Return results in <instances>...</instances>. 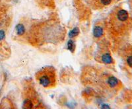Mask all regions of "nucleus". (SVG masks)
<instances>
[{"mask_svg": "<svg viewBox=\"0 0 132 109\" xmlns=\"http://www.w3.org/2000/svg\"><path fill=\"white\" fill-rule=\"evenodd\" d=\"M111 31L116 36H122L128 33L130 27L129 13L126 10L120 9L110 19Z\"/></svg>", "mask_w": 132, "mask_h": 109, "instance_id": "1", "label": "nucleus"}, {"mask_svg": "<svg viewBox=\"0 0 132 109\" xmlns=\"http://www.w3.org/2000/svg\"><path fill=\"white\" fill-rule=\"evenodd\" d=\"M36 78L42 87L54 88L57 83V76L55 69L52 67H45L36 73Z\"/></svg>", "mask_w": 132, "mask_h": 109, "instance_id": "2", "label": "nucleus"}, {"mask_svg": "<svg viewBox=\"0 0 132 109\" xmlns=\"http://www.w3.org/2000/svg\"><path fill=\"white\" fill-rule=\"evenodd\" d=\"M104 87H106L110 91H112L113 93H116L121 89L122 83L116 77L108 75L104 77Z\"/></svg>", "mask_w": 132, "mask_h": 109, "instance_id": "3", "label": "nucleus"}, {"mask_svg": "<svg viewBox=\"0 0 132 109\" xmlns=\"http://www.w3.org/2000/svg\"><path fill=\"white\" fill-rule=\"evenodd\" d=\"M123 59L126 67L132 71V46H129L123 52Z\"/></svg>", "mask_w": 132, "mask_h": 109, "instance_id": "4", "label": "nucleus"}, {"mask_svg": "<svg viewBox=\"0 0 132 109\" xmlns=\"http://www.w3.org/2000/svg\"><path fill=\"white\" fill-rule=\"evenodd\" d=\"M104 29L101 26H96L93 28V35L96 38H101L103 36Z\"/></svg>", "mask_w": 132, "mask_h": 109, "instance_id": "5", "label": "nucleus"}, {"mask_svg": "<svg viewBox=\"0 0 132 109\" xmlns=\"http://www.w3.org/2000/svg\"><path fill=\"white\" fill-rule=\"evenodd\" d=\"M102 61L106 64H111L114 63L112 57L109 53H104L102 56Z\"/></svg>", "mask_w": 132, "mask_h": 109, "instance_id": "6", "label": "nucleus"}, {"mask_svg": "<svg viewBox=\"0 0 132 109\" xmlns=\"http://www.w3.org/2000/svg\"><path fill=\"white\" fill-rule=\"evenodd\" d=\"M16 35L19 36H23L25 33V27L22 23H19L15 27Z\"/></svg>", "mask_w": 132, "mask_h": 109, "instance_id": "7", "label": "nucleus"}, {"mask_svg": "<svg viewBox=\"0 0 132 109\" xmlns=\"http://www.w3.org/2000/svg\"><path fill=\"white\" fill-rule=\"evenodd\" d=\"M79 33V29L77 27H75L72 30H71L69 33V36L70 38H74L77 36Z\"/></svg>", "mask_w": 132, "mask_h": 109, "instance_id": "8", "label": "nucleus"}, {"mask_svg": "<svg viewBox=\"0 0 132 109\" xmlns=\"http://www.w3.org/2000/svg\"><path fill=\"white\" fill-rule=\"evenodd\" d=\"M75 44L73 41L72 40H69L68 42V49L69 51H71V52H73L74 50H75Z\"/></svg>", "mask_w": 132, "mask_h": 109, "instance_id": "9", "label": "nucleus"}, {"mask_svg": "<svg viewBox=\"0 0 132 109\" xmlns=\"http://www.w3.org/2000/svg\"><path fill=\"white\" fill-rule=\"evenodd\" d=\"M112 0H99L100 3L103 6H107L112 3Z\"/></svg>", "mask_w": 132, "mask_h": 109, "instance_id": "10", "label": "nucleus"}, {"mask_svg": "<svg viewBox=\"0 0 132 109\" xmlns=\"http://www.w3.org/2000/svg\"><path fill=\"white\" fill-rule=\"evenodd\" d=\"M102 108H109V106H106V105H102Z\"/></svg>", "mask_w": 132, "mask_h": 109, "instance_id": "11", "label": "nucleus"}]
</instances>
